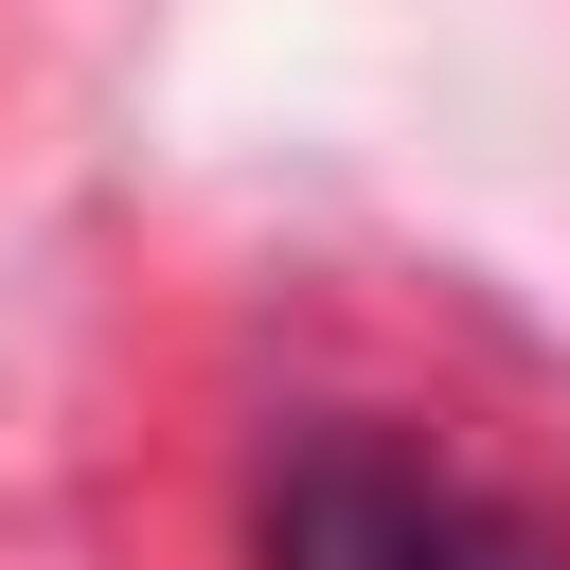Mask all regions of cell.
<instances>
[{
    "instance_id": "cell-1",
    "label": "cell",
    "mask_w": 570,
    "mask_h": 570,
    "mask_svg": "<svg viewBox=\"0 0 570 570\" xmlns=\"http://www.w3.org/2000/svg\"><path fill=\"white\" fill-rule=\"evenodd\" d=\"M445 463L392 428H285L249 481V570H428L445 552Z\"/></svg>"
},
{
    "instance_id": "cell-2",
    "label": "cell",
    "mask_w": 570,
    "mask_h": 570,
    "mask_svg": "<svg viewBox=\"0 0 570 570\" xmlns=\"http://www.w3.org/2000/svg\"><path fill=\"white\" fill-rule=\"evenodd\" d=\"M428 570H570V552H552L534 517H499V499L463 481V499H445V552H428Z\"/></svg>"
}]
</instances>
